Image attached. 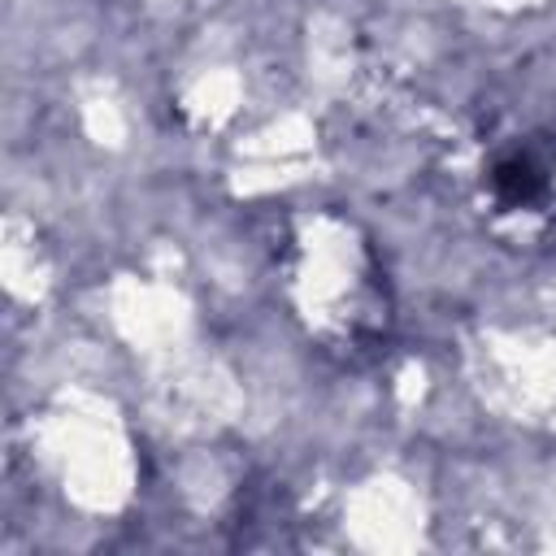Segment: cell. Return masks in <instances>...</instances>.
Wrapping results in <instances>:
<instances>
[{
  "instance_id": "cell-1",
  "label": "cell",
  "mask_w": 556,
  "mask_h": 556,
  "mask_svg": "<svg viewBox=\"0 0 556 556\" xmlns=\"http://www.w3.org/2000/svg\"><path fill=\"white\" fill-rule=\"evenodd\" d=\"M552 187V161L539 148H513L491 165V191L500 204L508 208H526L534 200H543Z\"/></svg>"
}]
</instances>
